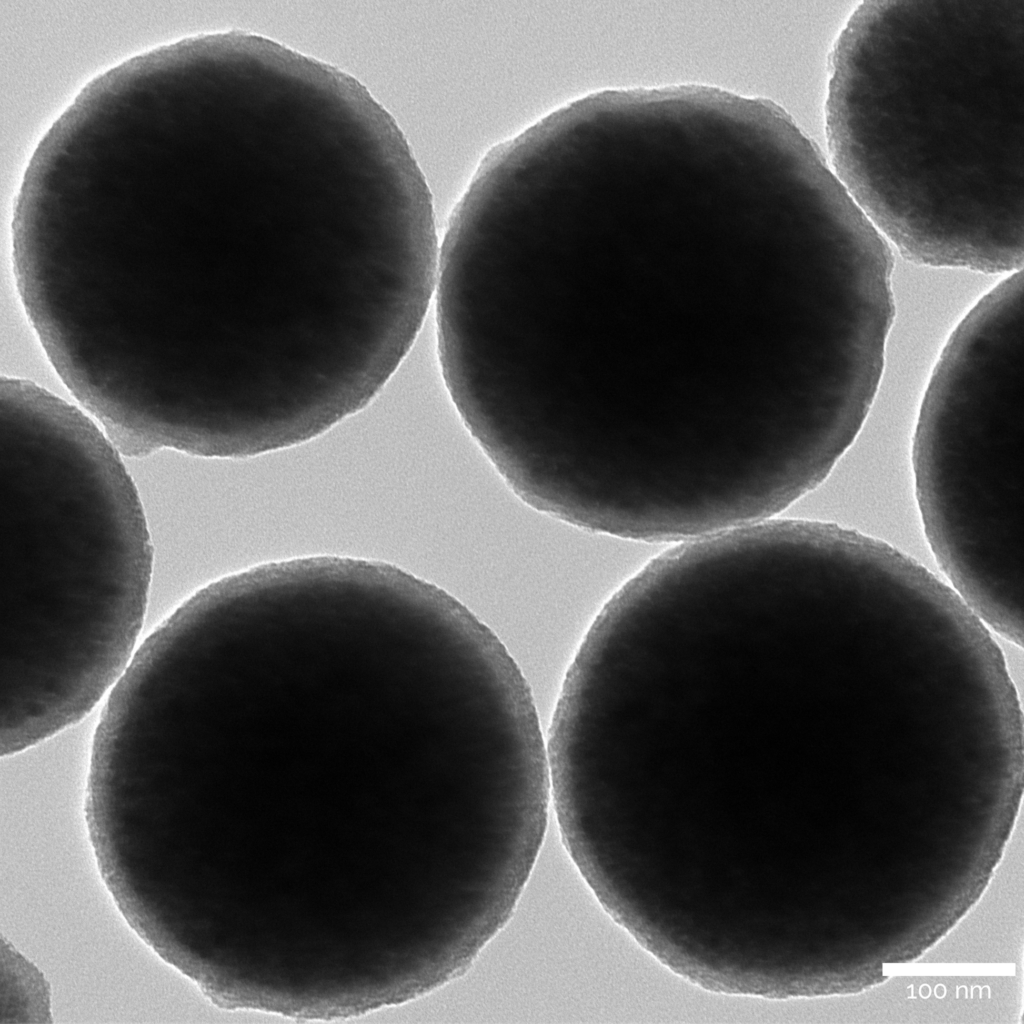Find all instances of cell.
I'll list each match as a JSON object with an SVG mask.
<instances>
[{
    "label": "cell",
    "instance_id": "cell-1",
    "mask_svg": "<svg viewBox=\"0 0 1024 1024\" xmlns=\"http://www.w3.org/2000/svg\"><path fill=\"white\" fill-rule=\"evenodd\" d=\"M0 402V681L37 708L88 711L144 623V509L121 453L81 409L26 379Z\"/></svg>",
    "mask_w": 1024,
    "mask_h": 1024
},
{
    "label": "cell",
    "instance_id": "cell-2",
    "mask_svg": "<svg viewBox=\"0 0 1024 1024\" xmlns=\"http://www.w3.org/2000/svg\"><path fill=\"white\" fill-rule=\"evenodd\" d=\"M1023 304L990 292L947 340L914 430L916 501L935 561L973 613L1023 638Z\"/></svg>",
    "mask_w": 1024,
    "mask_h": 1024
},
{
    "label": "cell",
    "instance_id": "cell-3",
    "mask_svg": "<svg viewBox=\"0 0 1024 1024\" xmlns=\"http://www.w3.org/2000/svg\"><path fill=\"white\" fill-rule=\"evenodd\" d=\"M432 282H433V276H432V279H431V290H430V294H429V302H428V307H429V303H430V296H431V291H432Z\"/></svg>",
    "mask_w": 1024,
    "mask_h": 1024
}]
</instances>
